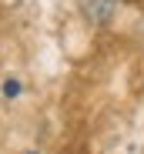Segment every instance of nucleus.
<instances>
[{
  "label": "nucleus",
  "instance_id": "f257e3e1",
  "mask_svg": "<svg viewBox=\"0 0 144 154\" xmlns=\"http://www.w3.org/2000/svg\"><path fill=\"white\" fill-rule=\"evenodd\" d=\"M114 10H117V0H81V14L97 27L114 20Z\"/></svg>",
  "mask_w": 144,
  "mask_h": 154
},
{
  "label": "nucleus",
  "instance_id": "f03ea898",
  "mask_svg": "<svg viewBox=\"0 0 144 154\" xmlns=\"http://www.w3.org/2000/svg\"><path fill=\"white\" fill-rule=\"evenodd\" d=\"M0 91H4V97H7V100H14V97L20 94V81H17V77H7V81H4V87H0Z\"/></svg>",
  "mask_w": 144,
  "mask_h": 154
}]
</instances>
